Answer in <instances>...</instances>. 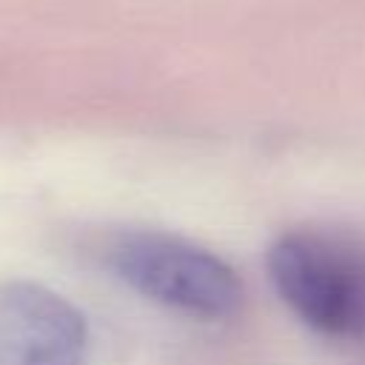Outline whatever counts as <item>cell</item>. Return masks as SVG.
I'll return each instance as SVG.
<instances>
[{
  "instance_id": "obj_1",
  "label": "cell",
  "mask_w": 365,
  "mask_h": 365,
  "mask_svg": "<svg viewBox=\"0 0 365 365\" xmlns=\"http://www.w3.org/2000/svg\"><path fill=\"white\" fill-rule=\"evenodd\" d=\"M268 277L279 299L317 334L365 336V245L325 228H294L268 248Z\"/></svg>"
},
{
  "instance_id": "obj_2",
  "label": "cell",
  "mask_w": 365,
  "mask_h": 365,
  "mask_svg": "<svg viewBox=\"0 0 365 365\" xmlns=\"http://www.w3.org/2000/svg\"><path fill=\"white\" fill-rule=\"evenodd\" d=\"M103 265L151 302L197 319H225L242 302V282L214 251L154 228L114 231Z\"/></svg>"
},
{
  "instance_id": "obj_3",
  "label": "cell",
  "mask_w": 365,
  "mask_h": 365,
  "mask_svg": "<svg viewBox=\"0 0 365 365\" xmlns=\"http://www.w3.org/2000/svg\"><path fill=\"white\" fill-rule=\"evenodd\" d=\"M0 365H88L86 317L46 285L0 282Z\"/></svg>"
}]
</instances>
